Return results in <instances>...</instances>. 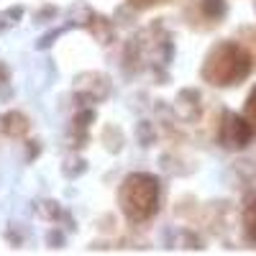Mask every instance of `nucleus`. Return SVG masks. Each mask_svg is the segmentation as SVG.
I'll return each instance as SVG.
<instances>
[{
    "instance_id": "1",
    "label": "nucleus",
    "mask_w": 256,
    "mask_h": 256,
    "mask_svg": "<svg viewBox=\"0 0 256 256\" xmlns=\"http://www.w3.org/2000/svg\"><path fill=\"white\" fill-rule=\"evenodd\" d=\"M251 52L236 41H223L216 49H210L205 64H202V80L218 88H230L248 77L251 72Z\"/></svg>"
},
{
    "instance_id": "2",
    "label": "nucleus",
    "mask_w": 256,
    "mask_h": 256,
    "mask_svg": "<svg viewBox=\"0 0 256 256\" xmlns=\"http://www.w3.org/2000/svg\"><path fill=\"white\" fill-rule=\"evenodd\" d=\"M120 210L131 223H146L159 210V180L154 174L136 172L120 184Z\"/></svg>"
},
{
    "instance_id": "3",
    "label": "nucleus",
    "mask_w": 256,
    "mask_h": 256,
    "mask_svg": "<svg viewBox=\"0 0 256 256\" xmlns=\"http://www.w3.org/2000/svg\"><path fill=\"white\" fill-rule=\"evenodd\" d=\"M254 136H256V128L248 118L233 116V113L226 116V123L220 128V141L228 148H246L254 141Z\"/></svg>"
},
{
    "instance_id": "4",
    "label": "nucleus",
    "mask_w": 256,
    "mask_h": 256,
    "mask_svg": "<svg viewBox=\"0 0 256 256\" xmlns=\"http://www.w3.org/2000/svg\"><path fill=\"white\" fill-rule=\"evenodd\" d=\"M244 233L251 244H256V195H248L244 205Z\"/></svg>"
},
{
    "instance_id": "5",
    "label": "nucleus",
    "mask_w": 256,
    "mask_h": 256,
    "mask_svg": "<svg viewBox=\"0 0 256 256\" xmlns=\"http://www.w3.org/2000/svg\"><path fill=\"white\" fill-rule=\"evenodd\" d=\"M202 13L208 18H223L226 16V0H202Z\"/></svg>"
},
{
    "instance_id": "6",
    "label": "nucleus",
    "mask_w": 256,
    "mask_h": 256,
    "mask_svg": "<svg viewBox=\"0 0 256 256\" xmlns=\"http://www.w3.org/2000/svg\"><path fill=\"white\" fill-rule=\"evenodd\" d=\"M246 118L254 123V128H256V88L248 92V98H246Z\"/></svg>"
},
{
    "instance_id": "7",
    "label": "nucleus",
    "mask_w": 256,
    "mask_h": 256,
    "mask_svg": "<svg viewBox=\"0 0 256 256\" xmlns=\"http://www.w3.org/2000/svg\"><path fill=\"white\" fill-rule=\"evenodd\" d=\"M134 6H141V8H146V6H154V3H164V0H131Z\"/></svg>"
},
{
    "instance_id": "8",
    "label": "nucleus",
    "mask_w": 256,
    "mask_h": 256,
    "mask_svg": "<svg viewBox=\"0 0 256 256\" xmlns=\"http://www.w3.org/2000/svg\"><path fill=\"white\" fill-rule=\"evenodd\" d=\"M246 34H248V36L254 38V41H251V46H254V52H256V34H254V31H246Z\"/></svg>"
}]
</instances>
